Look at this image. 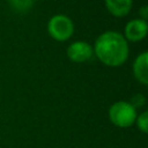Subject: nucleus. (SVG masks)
Listing matches in <instances>:
<instances>
[{"mask_svg":"<svg viewBox=\"0 0 148 148\" xmlns=\"http://www.w3.org/2000/svg\"><path fill=\"white\" fill-rule=\"evenodd\" d=\"M12 7L17 12H27L31 8L34 0H9Z\"/></svg>","mask_w":148,"mask_h":148,"instance_id":"nucleus-8","label":"nucleus"},{"mask_svg":"<svg viewBox=\"0 0 148 148\" xmlns=\"http://www.w3.org/2000/svg\"><path fill=\"white\" fill-rule=\"evenodd\" d=\"M109 119L117 127H130L136 119V110L132 106L130 102L119 101L110 106Z\"/></svg>","mask_w":148,"mask_h":148,"instance_id":"nucleus-2","label":"nucleus"},{"mask_svg":"<svg viewBox=\"0 0 148 148\" xmlns=\"http://www.w3.org/2000/svg\"><path fill=\"white\" fill-rule=\"evenodd\" d=\"M92 50L104 65L111 67L123 65L128 57L127 40L117 31H105L99 35Z\"/></svg>","mask_w":148,"mask_h":148,"instance_id":"nucleus-1","label":"nucleus"},{"mask_svg":"<svg viewBox=\"0 0 148 148\" xmlns=\"http://www.w3.org/2000/svg\"><path fill=\"white\" fill-rule=\"evenodd\" d=\"M135 121H136L138 128L142 133H147V131H148V112L147 111L142 112L139 117H136Z\"/></svg>","mask_w":148,"mask_h":148,"instance_id":"nucleus-9","label":"nucleus"},{"mask_svg":"<svg viewBox=\"0 0 148 148\" xmlns=\"http://www.w3.org/2000/svg\"><path fill=\"white\" fill-rule=\"evenodd\" d=\"M92 46L83 40H76L67 47V57L74 62H84L91 58Z\"/></svg>","mask_w":148,"mask_h":148,"instance_id":"nucleus-4","label":"nucleus"},{"mask_svg":"<svg viewBox=\"0 0 148 148\" xmlns=\"http://www.w3.org/2000/svg\"><path fill=\"white\" fill-rule=\"evenodd\" d=\"M147 61H148V53L142 52L136 57V59L133 62V74L135 79L142 83H148V69H147Z\"/></svg>","mask_w":148,"mask_h":148,"instance_id":"nucleus-6","label":"nucleus"},{"mask_svg":"<svg viewBox=\"0 0 148 148\" xmlns=\"http://www.w3.org/2000/svg\"><path fill=\"white\" fill-rule=\"evenodd\" d=\"M147 30V21L141 18H134L130 21L125 27V39L130 42H139L146 37Z\"/></svg>","mask_w":148,"mask_h":148,"instance_id":"nucleus-5","label":"nucleus"},{"mask_svg":"<svg viewBox=\"0 0 148 148\" xmlns=\"http://www.w3.org/2000/svg\"><path fill=\"white\" fill-rule=\"evenodd\" d=\"M130 103L132 104L133 108H140V106H142L145 104V97L141 94H136V95H134L131 98V102Z\"/></svg>","mask_w":148,"mask_h":148,"instance_id":"nucleus-10","label":"nucleus"},{"mask_svg":"<svg viewBox=\"0 0 148 148\" xmlns=\"http://www.w3.org/2000/svg\"><path fill=\"white\" fill-rule=\"evenodd\" d=\"M108 10L116 17L127 15L132 8L133 0H104Z\"/></svg>","mask_w":148,"mask_h":148,"instance_id":"nucleus-7","label":"nucleus"},{"mask_svg":"<svg viewBox=\"0 0 148 148\" xmlns=\"http://www.w3.org/2000/svg\"><path fill=\"white\" fill-rule=\"evenodd\" d=\"M140 14H141V20H147V16H148V8L147 6H142L140 8Z\"/></svg>","mask_w":148,"mask_h":148,"instance_id":"nucleus-11","label":"nucleus"},{"mask_svg":"<svg viewBox=\"0 0 148 148\" xmlns=\"http://www.w3.org/2000/svg\"><path fill=\"white\" fill-rule=\"evenodd\" d=\"M47 31L53 39L65 42L72 37L74 32V24L68 16L58 14L50 18L47 23Z\"/></svg>","mask_w":148,"mask_h":148,"instance_id":"nucleus-3","label":"nucleus"}]
</instances>
